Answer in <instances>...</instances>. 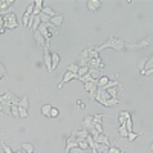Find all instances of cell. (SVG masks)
Listing matches in <instances>:
<instances>
[{
	"label": "cell",
	"instance_id": "1",
	"mask_svg": "<svg viewBox=\"0 0 153 153\" xmlns=\"http://www.w3.org/2000/svg\"><path fill=\"white\" fill-rule=\"evenodd\" d=\"M107 48H112V49H115V51H118V52H121V51H126V43L121 40V38H117V37H109V40H107V42H104L101 46H97V48H95V51L100 54L101 51H104V49H107Z\"/></svg>",
	"mask_w": 153,
	"mask_h": 153
},
{
	"label": "cell",
	"instance_id": "2",
	"mask_svg": "<svg viewBox=\"0 0 153 153\" xmlns=\"http://www.w3.org/2000/svg\"><path fill=\"white\" fill-rule=\"evenodd\" d=\"M153 43V38L149 37V38H144L141 42H136V43H130V45H126V49L129 51H136V49H143V48H147Z\"/></svg>",
	"mask_w": 153,
	"mask_h": 153
},
{
	"label": "cell",
	"instance_id": "3",
	"mask_svg": "<svg viewBox=\"0 0 153 153\" xmlns=\"http://www.w3.org/2000/svg\"><path fill=\"white\" fill-rule=\"evenodd\" d=\"M3 22H5V29H16L17 28V17L14 12H8L3 16Z\"/></svg>",
	"mask_w": 153,
	"mask_h": 153
},
{
	"label": "cell",
	"instance_id": "4",
	"mask_svg": "<svg viewBox=\"0 0 153 153\" xmlns=\"http://www.w3.org/2000/svg\"><path fill=\"white\" fill-rule=\"evenodd\" d=\"M84 89L89 92V97H91V100H95V95H97V91H98V80H91L84 83Z\"/></svg>",
	"mask_w": 153,
	"mask_h": 153
},
{
	"label": "cell",
	"instance_id": "5",
	"mask_svg": "<svg viewBox=\"0 0 153 153\" xmlns=\"http://www.w3.org/2000/svg\"><path fill=\"white\" fill-rule=\"evenodd\" d=\"M109 100H112V97H110V95H109V94L104 91V89H100V87H98L97 95H95V101H98L100 104L106 106V103H107ZM115 100H117V98H115Z\"/></svg>",
	"mask_w": 153,
	"mask_h": 153
},
{
	"label": "cell",
	"instance_id": "6",
	"mask_svg": "<svg viewBox=\"0 0 153 153\" xmlns=\"http://www.w3.org/2000/svg\"><path fill=\"white\" fill-rule=\"evenodd\" d=\"M43 63L49 72H52V57H51V49L49 45L46 48H43Z\"/></svg>",
	"mask_w": 153,
	"mask_h": 153
},
{
	"label": "cell",
	"instance_id": "7",
	"mask_svg": "<svg viewBox=\"0 0 153 153\" xmlns=\"http://www.w3.org/2000/svg\"><path fill=\"white\" fill-rule=\"evenodd\" d=\"M72 135L75 136L76 143H81V141H86V138L89 136V132H87V130H84V129H81V130H74V132H72Z\"/></svg>",
	"mask_w": 153,
	"mask_h": 153
},
{
	"label": "cell",
	"instance_id": "8",
	"mask_svg": "<svg viewBox=\"0 0 153 153\" xmlns=\"http://www.w3.org/2000/svg\"><path fill=\"white\" fill-rule=\"evenodd\" d=\"M75 147H78V143H76L75 136L71 135V136L66 139V150H65V153H69V152H71L72 149H75Z\"/></svg>",
	"mask_w": 153,
	"mask_h": 153
},
{
	"label": "cell",
	"instance_id": "9",
	"mask_svg": "<svg viewBox=\"0 0 153 153\" xmlns=\"http://www.w3.org/2000/svg\"><path fill=\"white\" fill-rule=\"evenodd\" d=\"M71 80H76V74H74V72H69V71H66V72H65V75H63V80H61V83L58 84V87H63V84L69 83Z\"/></svg>",
	"mask_w": 153,
	"mask_h": 153
},
{
	"label": "cell",
	"instance_id": "10",
	"mask_svg": "<svg viewBox=\"0 0 153 153\" xmlns=\"http://www.w3.org/2000/svg\"><path fill=\"white\" fill-rule=\"evenodd\" d=\"M81 126H83V129L84 130H91L94 129V117H84V120L81 121Z\"/></svg>",
	"mask_w": 153,
	"mask_h": 153
},
{
	"label": "cell",
	"instance_id": "11",
	"mask_svg": "<svg viewBox=\"0 0 153 153\" xmlns=\"http://www.w3.org/2000/svg\"><path fill=\"white\" fill-rule=\"evenodd\" d=\"M95 143H98V144H103V146H106V147H110V146H112L106 133H101V135H98V136L95 138Z\"/></svg>",
	"mask_w": 153,
	"mask_h": 153
},
{
	"label": "cell",
	"instance_id": "12",
	"mask_svg": "<svg viewBox=\"0 0 153 153\" xmlns=\"http://www.w3.org/2000/svg\"><path fill=\"white\" fill-rule=\"evenodd\" d=\"M101 5H103V2H100V0H89V2L86 3L89 11H97V9L101 8Z\"/></svg>",
	"mask_w": 153,
	"mask_h": 153
},
{
	"label": "cell",
	"instance_id": "13",
	"mask_svg": "<svg viewBox=\"0 0 153 153\" xmlns=\"http://www.w3.org/2000/svg\"><path fill=\"white\" fill-rule=\"evenodd\" d=\"M34 38H35V42H37L38 45H40L42 48H46V46L49 45V43L45 40V38H43V35H42L40 32H38V31H37V32H34Z\"/></svg>",
	"mask_w": 153,
	"mask_h": 153
},
{
	"label": "cell",
	"instance_id": "14",
	"mask_svg": "<svg viewBox=\"0 0 153 153\" xmlns=\"http://www.w3.org/2000/svg\"><path fill=\"white\" fill-rule=\"evenodd\" d=\"M43 9V0H34V14L32 16H40Z\"/></svg>",
	"mask_w": 153,
	"mask_h": 153
},
{
	"label": "cell",
	"instance_id": "15",
	"mask_svg": "<svg viewBox=\"0 0 153 153\" xmlns=\"http://www.w3.org/2000/svg\"><path fill=\"white\" fill-rule=\"evenodd\" d=\"M63 22H65V17H63V16H55V17L51 19V25H52V26H55V28H58Z\"/></svg>",
	"mask_w": 153,
	"mask_h": 153
},
{
	"label": "cell",
	"instance_id": "16",
	"mask_svg": "<svg viewBox=\"0 0 153 153\" xmlns=\"http://www.w3.org/2000/svg\"><path fill=\"white\" fill-rule=\"evenodd\" d=\"M147 61H149V57H143V58H139V60H138V71H141V74L146 71Z\"/></svg>",
	"mask_w": 153,
	"mask_h": 153
},
{
	"label": "cell",
	"instance_id": "17",
	"mask_svg": "<svg viewBox=\"0 0 153 153\" xmlns=\"http://www.w3.org/2000/svg\"><path fill=\"white\" fill-rule=\"evenodd\" d=\"M51 57H52V72H54L58 66V63H60V55L57 52H51Z\"/></svg>",
	"mask_w": 153,
	"mask_h": 153
},
{
	"label": "cell",
	"instance_id": "18",
	"mask_svg": "<svg viewBox=\"0 0 153 153\" xmlns=\"http://www.w3.org/2000/svg\"><path fill=\"white\" fill-rule=\"evenodd\" d=\"M109 81H110L109 76H104V75H103V76H101V78L98 80V87H100V89H104V87H106V84H107Z\"/></svg>",
	"mask_w": 153,
	"mask_h": 153
},
{
	"label": "cell",
	"instance_id": "19",
	"mask_svg": "<svg viewBox=\"0 0 153 153\" xmlns=\"http://www.w3.org/2000/svg\"><path fill=\"white\" fill-rule=\"evenodd\" d=\"M28 106H29V100H28V95H25V97L20 98V101H19V107L28 109Z\"/></svg>",
	"mask_w": 153,
	"mask_h": 153
},
{
	"label": "cell",
	"instance_id": "20",
	"mask_svg": "<svg viewBox=\"0 0 153 153\" xmlns=\"http://www.w3.org/2000/svg\"><path fill=\"white\" fill-rule=\"evenodd\" d=\"M22 150L26 152V153H34V146L31 143H23L22 144Z\"/></svg>",
	"mask_w": 153,
	"mask_h": 153
},
{
	"label": "cell",
	"instance_id": "21",
	"mask_svg": "<svg viewBox=\"0 0 153 153\" xmlns=\"http://www.w3.org/2000/svg\"><path fill=\"white\" fill-rule=\"evenodd\" d=\"M42 12H43V14H46V16H49L51 19H52V17H55V16H57V14H55V11H54L52 8H49V6L43 8V9H42Z\"/></svg>",
	"mask_w": 153,
	"mask_h": 153
},
{
	"label": "cell",
	"instance_id": "22",
	"mask_svg": "<svg viewBox=\"0 0 153 153\" xmlns=\"http://www.w3.org/2000/svg\"><path fill=\"white\" fill-rule=\"evenodd\" d=\"M121 84H120V81L118 80H110L107 84H106V87H104V91H107V89H112V87H120Z\"/></svg>",
	"mask_w": 153,
	"mask_h": 153
},
{
	"label": "cell",
	"instance_id": "23",
	"mask_svg": "<svg viewBox=\"0 0 153 153\" xmlns=\"http://www.w3.org/2000/svg\"><path fill=\"white\" fill-rule=\"evenodd\" d=\"M51 109H52V106H51V104H45V106L42 107V115H43V117H48V118H49Z\"/></svg>",
	"mask_w": 153,
	"mask_h": 153
},
{
	"label": "cell",
	"instance_id": "24",
	"mask_svg": "<svg viewBox=\"0 0 153 153\" xmlns=\"http://www.w3.org/2000/svg\"><path fill=\"white\" fill-rule=\"evenodd\" d=\"M144 133H146V132H138V133H136V132H130L129 135H127V139H129V141L132 143L133 139H136L138 136H141V135H144Z\"/></svg>",
	"mask_w": 153,
	"mask_h": 153
},
{
	"label": "cell",
	"instance_id": "25",
	"mask_svg": "<svg viewBox=\"0 0 153 153\" xmlns=\"http://www.w3.org/2000/svg\"><path fill=\"white\" fill-rule=\"evenodd\" d=\"M66 71H69V72H74V74H78V71H80V66L76 65V63H71V65L68 66V69Z\"/></svg>",
	"mask_w": 153,
	"mask_h": 153
},
{
	"label": "cell",
	"instance_id": "26",
	"mask_svg": "<svg viewBox=\"0 0 153 153\" xmlns=\"http://www.w3.org/2000/svg\"><path fill=\"white\" fill-rule=\"evenodd\" d=\"M106 117H109V115H104V113H97V115H94V124H101V120L103 118H106Z\"/></svg>",
	"mask_w": 153,
	"mask_h": 153
},
{
	"label": "cell",
	"instance_id": "27",
	"mask_svg": "<svg viewBox=\"0 0 153 153\" xmlns=\"http://www.w3.org/2000/svg\"><path fill=\"white\" fill-rule=\"evenodd\" d=\"M86 74H89V66H87V68H80L78 74H76V80H80L81 76H84Z\"/></svg>",
	"mask_w": 153,
	"mask_h": 153
},
{
	"label": "cell",
	"instance_id": "28",
	"mask_svg": "<svg viewBox=\"0 0 153 153\" xmlns=\"http://www.w3.org/2000/svg\"><path fill=\"white\" fill-rule=\"evenodd\" d=\"M11 115H12L14 118H20V117H19V106H17V104H12V106H11Z\"/></svg>",
	"mask_w": 153,
	"mask_h": 153
},
{
	"label": "cell",
	"instance_id": "29",
	"mask_svg": "<svg viewBox=\"0 0 153 153\" xmlns=\"http://www.w3.org/2000/svg\"><path fill=\"white\" fill-rule=\"evenodd\" d=\"M118 132H120V136L121 138H127V135H129V132H127V129H126V124L124 126H120Z\"/></svg>",
	"mask_w": 153,
	"mask_h": 153
},
{
	"label": "cell",
	"instance_id": "30",
	"mask_svg": "<svg viewBox=\"0 0 153 153\" xmlns=\"http://www.w3.org/2000/svg\"><path fill=\"white\" fill-rule=\"evenodd\" d=\"M126 129H127V132H133V123H132V118H127L126 120Z\"/></svg>",
	"mask_w": 153,
	"mask_h": 153
},
{
	"label": "cell",
	"instance_id": "31",
	"mask_svg": "<svg viewBox=\"0 0 153 153\" xmlns=\"http://www.w3.org/2000/svg\"><path fill=\"white\" fill-rule=\"evenodd\" d=\"M106 92H107V94H109L112 98H117V100H118V95H120V94L117 92V89H115V87H112V89H107Z\"/></svg>",
	"mask_w": 153,
	"mask_h": 153
},
{
	"label": "cell",
	"instance_id": "32",
	"mask_svg": "<svg viewBox=\"0 0 153 153\" xmlns=\"http://www.w3.org/2000/svg\"><path fill=\"white\" fill-rule=\"evenodd\" d=\"M60 115V110L57 109V107H54L52 106V109H51V115H49V118H57Z\"/></svg>",
	"mask_w": 153,
	"mask_h": 153
},
{
	"label": "cell",
	"instance_id": "33",
	"mask_svg": "<svg viewBox=\"0 0 153 153\" xmlns=\"http://www.w3.org/2000/svg\"><path fill=\"white\" fill-rule=\"evenodd\" d=\"M19 117H20V118H26V117H28V109L19 107Z\"/></svg>",
	"mask_w": 153,
	"mask_h": 153
},
{
	"label": "cell",
	"instance_id": "34",
	"mask_svg": "<svg viewBox=\"0 0 153 153\" xmlns=\"http://www.w3.org/2000/svg\"><path fill=\"white\" fill-rule=\"evenodd\" d=\"M2 149H3V152H5V153H14V152H12V149H11L5 141H2Z\"/></svg>",
	"mask_w": 153,
	"mask_h": 153
},
{
	"label": "cell",
	"instance_id": "35",
	"mask_svg": "<svg viewBox=\"0 0 153 153\" xmlns=\"http://www.w3.org/2000/svg\"><path fill=\"white\" fill-rule=\"evenodd\" d=\"M78 149H81L83 152H86V150L89 149V144H87V141H81V143H78Z\"/></svg>",
	"mask_w": 153,
	"mask_h": 153
},
{
	"label": "cell",
	"instance_id": "36",
	"mask_svg": "<svg viewBox=\"0 0 153 153\" xmlns=\"http://www.w3.org/2000/svg\"><path fill=\"white\" fill-rule=\"evenodd\" d=\"M91 80H94L91 74H86L84 76H81V78H80V81H83V83H87V81H91Z\"/></svg>",
	"mask_w": 153,
	"mask_h": 153
},
{
	"label": "cell",
	"instance_id": "37",
	"mask_svg": "<svg viewBox=\"0 0 153 153\" xmlns=\"http://www.w3.org/2000/svg\"><path fill=\"white\" fill-rule=\"evenodd\" d=\"M94 129L101 135V133H104V129H103V124H94Z\"/></svg>",
	"mask_w": 153,
	"mask_h": 153
},
{
	"label": "cell",
	"instance_id": "38",
	"mask_svg": "<svg viewBox=\"0 0 153 153\" xmlns=\"http://www.w3.org/2000/svg\"><path fill=\"white\" fill-rule=\"evenodd\" d=\"M152 68H153V55L149 57V61H147V65H146V71H149V69H152Z\"/></svg>",
	"mask_w": 153,
	"mask_h": 153
},
{
	"label": "cell",
	"instance_id": "39",
	"mask_svg": "<svg viewBox=\"0 0 153 153\" xmlns=\"http://www.w3.org/2000/svg\"><path fill=\"white\" fill-rule=\"evenodd\" d=\"M120 115H121V117H124L126 120H127V118H132V117H130V112H127V110H121Z\"/></svg>",
	"mask_w": 153,
	"mask_h": 153
},
{
	"label": "cell",
	"instance_id": "40",
	"mask_svg": "<svg viewBox=\"0 0 153 153\" xmlns=\"http://www.w3.org/2000/svg\"><path fill=\"white\" fill-rule=\"evenodd\" d=\"M0 74H2V75H5V76L8 75V74H6V68L2 65V63H0Z\"/></svg>",
	"mask_w": 153,
	"mask_h": 153
},
{
	"label": "cell",
	"instance_id": "41",
	"mask_svg": "<svg viewBox=\"0 0 153 153\" xmlns=\"http://www.w3.org/2000/svg\"><path fill=\"white\" fill-rule=\"evenodd\" d=\"M69 153H84V152H83L81 149H78V147H75V149H72Z\"/></svg>",
	"mask_w": 153,
	"mask_h": 153
},
{
	"label": "cell",
	"instance_id": "42",
	"mask_svg": "<svg viewBox=\"0 0 153 153\" xmlns=\"http://www.w3.org/2000/svg\"><path fill=\"white\" fill-rule=\"evenodd\" d=\"M76 104H78V107H80V109H86V104L83 103V101H80V100L76 101Z\"/></svg>",
	"mask_w": 153,
	"mask_h": 153
},
{
	"label": "cell",
	"instance_id": "43",
	"mask_svg": "<svg viewBox=\"0 0 153 153\" xmlns=\"http://www.w3.org/2000/svg\"><path fill=\"white\" fill-rule=\"evenodd\" d=\"M118 121H120V126H124V124H126V118H124V117H121V115H120Z\"/></svg>",
	"mask_w": 153,
	"mask_h": 153
},
{
	"label": "cell",
	"instance_id": "44",
	"mask_svg": "<svg viewBox=\"0 0 153 153\" xmlns=\"http://www.w3.org/2000/svg\"><path fill=\"white\" fill-rule=\"evenodd\" d=\"M5 28V22H3V16H0V28Z\"/></svg>",
	"mask_w": 153,
	"mask_h": 153
},
{
	"label": "cell",
	"instance_id": "45",
	"mask_svg": "<svg viewBox=\"0 0 153 153\" xmlns=\"http://www.w3.org/2000/svg\"><path fill=\"white\" fill-rule=\"evenodd\" d=\"M0 112L5 113V107H3V104H0Z\"/></svg>",
	"mask_w": 153,
	"mask_h": 153
},
{
	"label": "cell",
	"instance_id": "46",
	"mask_svg": "<svg viewBox=\"0 0 153 153\" xmlns=\"http://www.w3.org/2000/svg\"><path fill=\"white\" fill-rule=\"evenodd\" d=\"M150 150H152V152H153V143H152V144H150Z\"/></svg>",
	"mask_w": 153,
	"mask_h": 153
},
{
	"label": "cell",
	"instance_id": "47",
	"mask_svg": "<svg viewBox=\"0 0 153 153\" xmlns=\"http://www.w3.org/2000/svg\"><path fill=\"white\" fill-rule=\"evenodd\" d=\"M2 101H3V98H2V95H0V104H2Z\"/></svg>",
	"mask_w": 153,
	"mask_h": 153
},
{
	"label": "cell",
	"instance_id": "48",
	"mask_svg": "<svg viewBox=\"0 0 153 153\" xmlns=\"http://www.w3.org/2000/svg\"><path fill=\"white\" fill-rule=\"evenodd\" d=\"M14 153H23V150H19V152H14Z\"/></svg>",
	"mask_w": 153,
	"mask_h": 153
},
{
	"label": "cell",
	"instance_id": "49",
	"mask_svg": "<svg viewBox=\"0 0 153 153\" xmlns=\"http://www.w3.org/2000/svg\"><path fill=\"white\" fill-rule=\"evenodd\" d=\"M3 76H5V75H2V74H0V80H2V78H3Z\"/></svg>",
	"mask_w": 153,
	"mask_h": 153
},
{
	"label": "cell",
	"instance_id": "50",
	"mask_svg": "<svg viewBox=\"0 0 153 153\" xmlns=\"http://www.w3.org/2000/svg\"><path fill=\"white\" fill-rule=\"evenodd\" d=\"M92 153H98V152H97V150H92Z\"/></svg>",
	"mask_w": 153,
	"mask_h": 153
}]
</instances>
